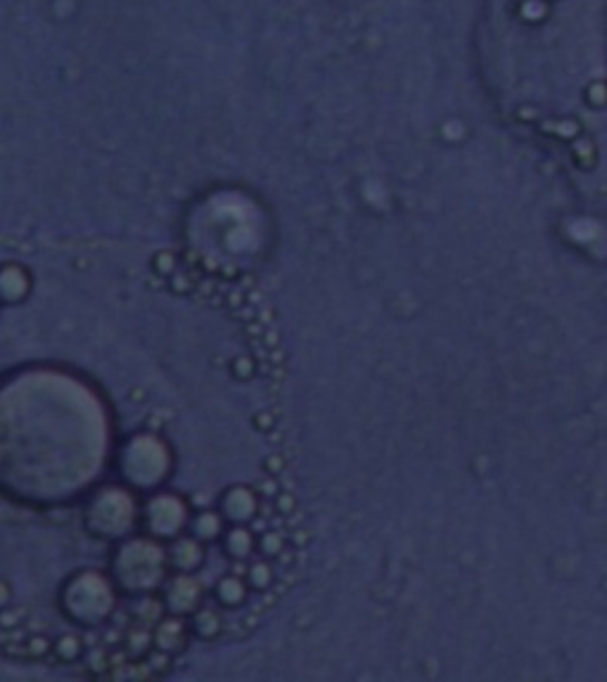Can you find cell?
Wrapping results in <instances>:
<instances>
[{"label": "cell", "mask_w": 607, "mask_h": 682, "mask_svg": "<svg viewBox=\"0 0 607 682\" xmlns=\"http://www.w3.org/2000/svg\"><path fill=\"white\" fill-rule=\"evenodd\" d=\"M55 652H58L60 659L74 661L76 656L84 652V644H81V640L76 637V635H62L58 640V644H55Z\"/></svg>", "instance_id": "7c38bea8"}, {"label": "cell", "mask_w": 607, "mask_h": 682, "mask_svg": "<svg viewBox=\"0 0 607 682\" xmlns=\"http://www.w3.org/2000/svg\"><path fill=\"white\" fill-rule=\"evenodd\" d=\"M164 609H166V604H164V599L162 597H143V599H138L136 604H133V621H140V623H145V625H154L159 621V618L164 616Z\"/></svg>", "instance_id": "9c48e42d"}, {"label": "cell", "mask_w": 607, "mask_h": 682, "mask_svg": "<svg viewBox=\"0 0 607 682\" xmlns=\"http://www.w3.org/2000/svg\"><path fill=\"white\" fill-rule=\"evenodd\" d=\"M190 531H193V535L197 540L212 542L223 535V519H221L219 512L202 509L190 519Z\"/></svg>", "instance_id": "52a82bcc"}, {"label": "cell", "mask_w": 607, "mask_h": 682, "mask_svg": "<svg viewBox=\"0 0 607 682\" xmlns=\"http://www.w3.org/2000/svg\"><path fill=\"white\" fill-rule=\"evenodd\" d=\"M190 637V625L183 621L181 614L162 616L152 625V644L166 654H176L185 649Z\"/></svg>", "instance_id": "3957f363"}, {"label": "cell", "mask_w": 607, "mask_h": 682, "mask_svg": "<svg viewBox=\"0 0 607 682\" xmlns=\"http://www.w3.org/2000/svg\"><path fill=\"white\" fill-rule=\"evenodd\" d=\"M214 597L219 602V607L223 609H238L249 599V583L245 578H238L235 573H228L223 576L219 583H216Z\"/></svg>", "instance_id": "5b68a950"}, {"label": "cell", "mask_w": 607, "mask_h": 682, "mask_svg": "<svg viewBox=\"0 0 607 682\" xmlns=\"http://www.w3.org/2000/svg\"><path fill=\"white\" fill-rule=\"evenodd\" d=\"M143 519H145V526L150 533L159 535V538H176L178 531L188 521V509L178 498H171V495L164 493L147 500Z\"/></svg>", "instance_id": "6da1fadb"}, {"label": "cell", "mask_w": 607, "mask_h": 682, "mask_svg": "<svg viewBox=\"0 0 607 682\" xmlns=\"http://www.w3.org/2000/svg\"><path fill=\"white\" fill-rule=\"evenodd\" d=\"M202 583L195 581L193 573L185 571H176V576L164 585V604L171 614H181V616H188V614L197 611L202 607Z\"/></svg>", "instance_id": "7a4b0ae2"}, {"label": "cell", "mask_w": 607, "mask_h": 682, "mask_svg": "<svg viewBox=\"0 0 607 682\" xmlns=\"http://www.w3.org/2000/svg\"><path fill=\"white\" fill-rule=\"evenodd\" d=\"M223 547L225 555L243 561L249 559L251 552L256 550V538L247 529H228V533H223Z\"/></svg>", "instance_id": "ba28073f"}, {"label": "cell", "mask_w": 607, "mask_h": 682, "mask_svg": "<svg viewBox=\"0 0 607 682\" xmlns=\"http://www.w3.org/2000/svg\"><path fill=\"white\" fill-rule=\"evenodd\" d=\"M190 616H193L190 618V633L202 640H214L221 633V628H223V618H221L219 607H212V604H202Z\"/></svg>", "instance_id": "8992f818"}, {"label": "cell", "mask_w": 607, "mask_h": 682, "mask_svg": "<svg viewBox=\"0 0 607 682\" xmlns=\"http://www.w3.org/2000/svg\"><path fill=\"white\" fill-rule=\"evenodd\" d=\"M256 550H261L264 557H280V552L285 550V538L277 531H266L256 538Z\"/></svg>", "instance_id": "8fae6325"}, {"label": "cell", "mask_w": 607, "mask_h": 682, "mask_svg": "<svg viewBox=\"0 0 607 682\" xmlns=\"http://www.w3.org/2000/svg\"><path fill=\"white\" fill-rule=\"evenodd\" d=\"M204 561V547L202 540H197L193 533L190 535H181L171 542L169 547V566L173 571H185L193 573L195 568H199Z\"/></svg>", "instance_id": "277c9868"}, {"label": "cell", "mask_w": 607, "mask_h": 682, "mask_svg": "<svg viewBox=\"0 0 607 682\" xmlns=\"http://www.w3.org/2000/svg\"><path fill=\"white\" fill-rule=\"evenodd\" d=\"M261 490H264V495H269V498H273L275 500V495H277V483H275V477L273 479H269L264 485H261Z\"/></svg>", "instance_id": "4fadbf2b"}, {"label": "cell", "mask_w": 607, "mask_h": 682, "mask_svg": "<svg viewBox=\"0 0 607 682\" xmlns=\"http://www.w3.org/2000/svg\"><path fill=\"white\" fill-rule=\"evenodd\" d=\"M245 581L249 583L251 590L264 592V590H269V588L273 585L275 571L266 559H259V561H254V564H249V568H247V573H245Z\"/></svg>", "instance_id": "30bf717a"}, {"label": "cell", "mask_w": 607, "mask_h": 682, "mask_svg": "<svg viewBox=\"0 0 607 682\" xmlns=\"http://www.w3.org/2000/svg\"><path fill=\"white\" fill-rule=\"evenodd\" d=\"M269 464H271V467H275V472H280V469H282V459L280 457H271Z\"/></svg>", "instance_id": "5bb4252c"}]
</instances>
